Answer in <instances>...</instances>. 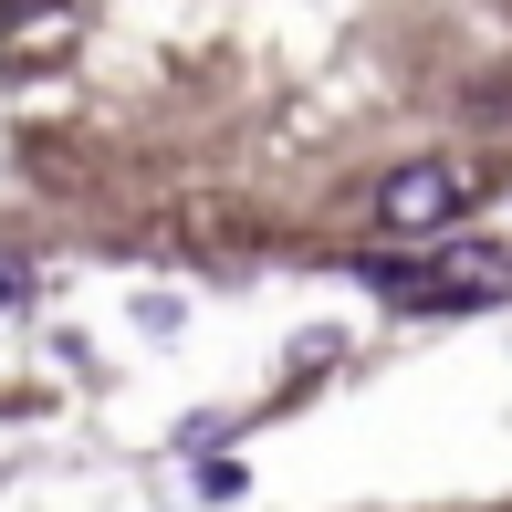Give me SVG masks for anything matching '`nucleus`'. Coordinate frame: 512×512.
Masks as SVG:
<instances>
[{
	"label": "nucleus",
	"instance_id": "nucleus-1",
	"mask_svg": "<svg viewBox=\"0 0 512 512\" xmlns=\"http://www.w3.org/2000/svg\"><path fill=\"white\" fill-rule=\"evenodd\" d=\"M460 209H471V178H460L450 157H408V168L377 178V220H387V241H439Z\"/></svg>",
	"mask_w": 512,
	"mask_h": 512
},
{
	"label": "nucleus",
	"instance_id": "nucleus-2",
	"mask_svg": "<svg viewBox=\"0 0 512 512\" xmlns=\"http://www.w3.org/2000/svg\"><path fill=\"white\" fill-rule=\"evenodd\" d=\"M32 293V262H0V304H21Z\"/></svg>",
	"mask_w": 512,
	"mask_h": 512
}]
</instances>
